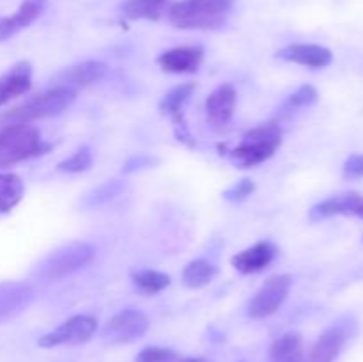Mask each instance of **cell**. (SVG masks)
<instances>
[{"label":"cell","instance_id":"cell-1","mask_svg":"<svg viewBox=\"0 0 363 362\" xmlns=\"http://www.w3.org/2000/svg\"><path fill=\"white\" fill-rule=\"evenodd\" d=\"M77 99V91L67 87H50L30 96L20 105L0 114V128L11 124H30L45 117L59 116Z\"/></svg>","mask_w":363,"mask_h":362},{"label":"cell","instance_id":"cell-2","mask_svg":"<svg viewBox=\"0 0 363 362\" xmlns=\"http://www.w3.org/2000/svg\"><path fill=\"white\" fill-rule=\"evenodd\" d=\"M233 9V0H179L167 9L170 23L184 31L222 27Z\"/></svg>","mask_w":363,"mask_h":362},{"label":"cell","instance_id":"cell-3","mask_svg":"<svg viewBox=\"0 0 363 362\" xmlns=\"http://www.w3.org/2000/svg\"><path fill=\"white\" fill-rule=\"evenodd\" d=\"M52 144L43 141L41 131L32 124H11L0 128V169L50 151Z\"/></svg>","mask_w":363,"mask_h":362},{"label":"cell","instance_id":"cell-4","mask_svg":"<svg viewBox=\"0 0 363 362\" xmlns=\"http://www.w3.org/2000/svg\"><path fill=\"white\" fill-rule=\"evenodd\" d=\"M94 258V247L85 241H67L41 259L34 270L39 283H55L84 268Z\"/></svg>","mask_w":363,"mask_h":362},{"label":"cell","instance_id":"cell-5","mask_svg":"<svg viewBox=\"0 0 363 362\" xmlns=\"http://www.w3.org/2000/svg\"><path fill=\"white\" fill-rule=\"evenodd\" d=\"M282 146V128L277 123L262 124L247 131L240 146L229 153L230 160L241 169H250L272 158Z\"/></svg>","mask_w":363,"mask_h":362},{"label":"cell","instance_id":"cell-6","mask_svg":"<svg viewBox=\"0 0 363 362\" xmlns=\"http://www.w3.org/2000/svg\"><path fill=\"white\" fill-rule=\"evenodd\" d=\"M357 319L351 314L337 319L312 344L307 362H335L339 355L342 353L347 341L357 332Z\"/></svg>","mask_w":363,"mask_h":362},{"label":"cell","instance_id":"cell-7","mask_svg":"<svg viewBox=\"0 0 363 362\" xmlns=\"http://www.w3.org/2000/svg\"><path fill=\"white\" fill-rule=\"evenodd\" d=\"M291 287H293V277L287 275V273L269 277L259 287L257 293L248 300L247 314L252 319H264L268 316L275 314L280 309V305L286 302Z\"/></svg>","mask_w":363,"mask_h":362},{"label":"cell","instance_id":"cell-8","mask_svg":"<svg viewBox=\"0 0 363 362\" xmlns=\"http://www.w3.org/2000/svg\"><path fill=\"white\" fill-rule=\"evenodd\" d=\"M149 330V318L137 309H123L105 323L101 337L106 344H130Z\"/></svg>","mask_w":363,"mask_h":362},{"label":"cell","instance_id":"cell-9","mask_svg":"<svg viewBox=\"0 0 363 362\" xmlns=\"http://www.w3.org/2000/svg\"><path fill=\"white\" fill-rule=\"evenodd\" d=\"M96 330H98V322L92 316L77 314L60 323L55 330L45 334L38 341V344L41 348L77 346V344H84L91 341Z\"/></svg>","mask_w":363,"mask_h":362},{"label":"cell","instance_id":"cell-10","mask_svg":"<svg viewBox=\"0 0 363 362\" xmlns=\"http://www.w3.org/2000/svg\"><path fill=\"white\" fill-rule=\"evenodd\" d=\"M106 71L108 67L101 60H84V62L73 64V66L53 75L52 87H67L77 91L78 87H87V85L101 80Z\"/></svg>","mask_w":363,"mask_h":362},{"label":"cell","instance_id":"cell-11","mask_svg":"<svg viewBox=\"0 0 363 362\" xmlns=\"http://www.w3.org/2000/svg\"><path fill=\"white\" fill-rule=\"evenodd\" d=\"M35 290L25 280L0 283V322L14 318L34 302Z\"/></svg>","mask_w":363,"mask_h":362},{"label":"cell","instance_id":"cell-12","mask_svg":"<svg viewBox=\"0 0 363 362\" xmlns=\"http://www.w3.org/2000/svg\"><path fill=\"white\" fill-rule=\"evenodd\" d=\"M344 215V216H358L363 220V195L358 192H346V194L333 195L325 199L319 204L312 206L311 216L312 222L330 219V216Z\"/></svg>","mask_w":363,"mask_h":362},{"label":"cell","instance_id":"cell-13","mask_svg":"<svg viewBox=\"0 0 363 362\" xmlns=\"http://www.w3.org/2000/svg\"><path fill=\"white\" fill-rule=\"evenodd\" d=\"M238 92L236 87L229 82L220 84L206 99V116L213 126H227L233 119L234 106H236Z\"/></svg>","mask_w":363,"mask_h":362},{"label":"cell","instance_id":"cell-14","mask_svg":"<svg viewBox=\"0 0 363 362\" xmlns=\"http://www.w3.org/2000/svg\"><path fill=\"white\" fill-rule=\"evenodd\" d=\"M275 256V243L269 240H261L257 241V243L252 245V247L245 248V251L233 256L230 263H233V266L240 273H243V275H252V273L262 272L266 266L272 265Z\"/></svg>","mask_w":363,"mask_h":362},{"label":"cell","instance_id":"cell-15","mask_svg":"<svg viewBox=\"0 0 363 362\" xmlns=\"http://www.w3.org/2000/svg\"><path fill=\"white\" fill-rule=\"evenodd\" d=\"M204 59L202 46H176L158 57V64L167 73H197Z\"/></svg>","mask_w":363,"mask_h":362},{"label":"cell","instance_id":"cell-16","mask_svg":"<svg viewBox=\"0 0 363 362\" xmlns=\"http://www.w3.org/2000/svg\"><path fill=\"white\" fill-rule=\"evenodd\" d=\"M277 57L286 62L301 64L307 67H325L332 62L333 53L321 45H311V43H293L277 52Z\"/></svg>","mask_w":363,"mask_h":362},{"label":"cell","instance_id":"cell-17","mask_svg":"<svg viewBox=\"0 0 363 362\" xmlns=\"http://www.w3.org/2000/svg\"><path fill=\"white\" fill-rule=\"evenodd\" d=\"M32 85V64L28 60L14 64L9 71L0 75V106L11 99L25 94Z\"/></svg>","mask_w":363,"mask_h":362},{"label":"cell","instance_id":"cell-18","mask_svg":"<svg viewBox=\"0 0 363 362\" xmlns=\"http://www.w3.org/2000/svg\"><path fill=\"white\" fill-rule=\"evenodd\" d=\"M46 7V0H25L16 13L0 18V41L13 38L21 28L38 20Z\"/></svg>","mask_w":363,"mask_h":362},{"label":"cell","instance_id":"cell-19","mask_svg":"<svg viewBox=\"0 0 363 362\" xmlns=\"http://www.w3.org/2000/svg\"><path fill=\"white\" fill-rule=\"evenodd\" d=\"M272 362H307L305 358L303 337L298 332H287L273 341L269 348Z\"/></svg>","mask_w":363,"mask_h":362},{"label":"cell","instance_id":"cell-20","mask_svg":"<svg viewBox=\"0 0 363 362\" xmlns=\"http://www.w3.org/2000/svg\"><path fill=\"white\" fill-rule=\"evenodd\" d=\"M194 91H195V84H191V82L176 85V87L170 89V91L163 96L162 102H160V110L172 119L174 126L176 128L186 126V123L183 121V106Z\"/></svg>","mask_w":363,"mask_h":362},{"label":"cell","instance_id":"cell-21","mask_svg":"<svg viewBox=\"0 0 363 362\" xmlns=\"http://www.w3.org/2000/svg\"><path fill=\"white\" fill-rule=\"evenodd\" d=\"M169 9V0H126L123 14L128 20H160Z\"/></svg>","mask_w":363,"mask_h":362},{"label":"cell","instance_id":"cell-22","mask_svg":"<svg viewBox=\"0 0 363 362\" xmlns=\"http://www.w3.org/2000/svg\"><path fill=\"white\" fill-rule=\"evenodd\" d=\"M23 181L14 172L0 174V213H9L23 199Z\"/></svg>","mask_w":363,"mask_h":362},{"label":"cell","instance_id":"cell-23","mask_svg":"<svg viewBox=\"0 0 363 362\" xmlns=\"http://www.w3.org/2000/svg\"><path fill=\"white\" fill-rule=\"evenodd\" d=\"M216 266L213 263L206 261V259H195V261L188 263L183 270V284L191 290H199L204 287L215 279Z\"/></svg>","mask_w":363,"mask_h":362},{"label":"cell","instance_id":"cell-24","mask_svg":"<svg viewBox=\"0 0 363 362\" xmlns=\"http://www.w3.org/2000/svg\"><path fill=\"white\" fill-rule=\"evenodd\" d=\"M133 286L144 295H156L162 293L163 290L170 286V277L167 273L158 272V270L142 268L131 273Z\"/></svg>","mask_w":363,"mask_h":362},{"label":"cell","instance_id":"cell-25","mask_svg":"<svg viewBox=\"0 0 363 362\" xmlns=\"http://www.w3.org/2000/svg\"><path fill=\"white\" fill-rule=\"evenodd\" d=\"M124 190V181L121 180H110L105 181L99 187L92 188L89 194H85V197L82 199V204L84 208H98V206L106 204V202L113 201L117 195H121V192Z\"/></svg>","mask_w":363,"mask_h":362},{"label":"cell","instance_id":"cell-26","mask_svg":"<svg viewBox=\"0 0 363 362\" xmlns=\"http://www.w3.org/2000/svg\"><path fill=\"white\" fill-rule=\"evenodd\" d=\"M319 98V92L314 85L305 84L301 87H298L293 94L287 98V102L284 103V110L287 112H293V110L307 109V106H312Z\"/></svg>","mask_w":363,"mask_h":362},{"label":"cell","instance_id":"cell-27","mask_svg":"<svg viewBox=\"0 0 363 362\" xmlns=\"http://www.w3.org/2000/svg\"><path fill=\"white\" fill-rule=\"evenodd\" d=\"M91 165H92V153L87 146H84V148H80L78 151H74L69 158L62 160V162L57 165V170H60V172H67V174H78L87 170Z\"/></svg>","mask_w":363,"mask_h":362},{"label":"cell","instance_id":"cell-28","mask_svg":"<svg viewBox=\"0 0 363 362\" xmlns=\"http://www.w3.org/2000/svg\"><path fill=\"white\" fill-rule=\"evenodd\" d=\"M254 192H255V183L252 180H248V177H245V180L238 181V183H234L233 187L227 188V190L223 192V199L238 204V202H243L245 199L250 197Z\"/></svg>","mask_w":363,"mask_h":362},{"label":"cell","instance_id":"cell-29","mask_svg":"<svg viewBox=\"0 0 363 362\" xmlns=\"http://www.w3.org/2000/svg\"><path fill=\"white\" fill-rule=\"evenodd\" d=\"M176 358V351L163 346H147L138 351L135 362H172Z\"/></svg>","mask_w":363,"mask_h":362},{"label":"cell","instance_id":"cell-30","mask_svg":"<svg viewBox=\"0 0 363 362\" xmlns=\"http://www.w3.org/2000/svg\"><path fill=\"white\" fill-rule=\"evenodd\" d=\"M158 163V158L151 155H135L131 158H128V162L124 163L123 167V172L130 174L135 172V170H140V169H147V167H152Z\"/></svg>","mask_w":363,"mask_h":362},{"label":"cell","instance_id":"cell-31","mask_svg":"<svg viewBox=\"0 0 363 362\" xmlns=\"http://www.w3.org/2000/svg\"><path fill=\"white\" fill-rule=\"evenodd\" d=\"M344 177L358 180L363 177V155H351L344 163Z\"/></svg>","mask_w":363,"mask_h":362},{"label":"cell","instance_id":"cell-32","mask_svg":"<svg viewBox=\"0 0 363 362\" xmlns=\"http://www.w3.org/2000/svg\"><path fill=\"white\" fill-rule=\"evenodd\" d=\"M181 362H209L208 358H204V357H188V358H184V361H181Z\"/></svg>","mask_w":363,"mask_h":362}]
</instances>
